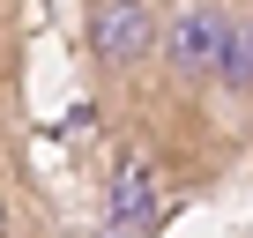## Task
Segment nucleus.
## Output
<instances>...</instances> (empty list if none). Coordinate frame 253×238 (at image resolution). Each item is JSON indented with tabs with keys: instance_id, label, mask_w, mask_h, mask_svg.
Instances as JSON below:
<instances>
[{
	"instance_id": "7ed1b4c3",
	"label": "nucleus",
	"mask_w": 253,
	"mask_h": 238,
	"mask_svg": "<svg viewBox=\"0 0 253 238\" xmlns=\"http://www.w3.org/2000/svg\"><path fill=\"white\" fill-rule=\"evenodd\" d=\"M157 223H164V171L126 149L104 179V231L97 238H149Z\"/></svg>"
},
{
	"instance_id": "39448f33",
	"label": "nucleus",
	"mask_w": 253,
	"mask_h": 238,
	"mask_svg": "<svg viewBox=\"0 0 253 238\" xmlns=\"http://www.w3.org/2000/svg\"><path fill=\"white\" fill-rule=\"evenodd\" d=\"M0 238H23V201H15V179L0 171Z\"/></svg>"
},
{
	"instance_id": "f257e3e1",
	"label": "nucleus",
	"mask_w": 253,
	"mask_h": 238,
	"mask_svg": "<svg viewBox=\"0 0 253 238\" xmlns=\"http://www.w3.org/2000/svg\"><path fill=\"white\" fill-rule=\"evenodd\" d=\"M231 0H186L171 23H157V82L171 97H209L216 89V52H223Z\"/></svg>"
},
{
	"instance_id": "20e7f679",
	"label": "nucleus",
	"mask_w": 253,
	"mask_h": 238,
	"mask_svg": "<svg viewBox=\"0 0 253 238\" xmlns=\"http://www.w3.org/2000/svg\"><path fill=\"white\" fill-rule=\"evenodd\" d=\"M216 97L253 112V8H231L223 23V52H216Z\"/></svg>"
},
{
	"instance_id": "f03ea898",
	"label": "nucleus",
	"mask_w": 253,
	"mask_h": 238,
	"mask_svg": "<svg viewBox=\"0 0 253 238\" xmlns=\"http://www.w3.org/2000/svg\"><path fill=\"white\" fill-rule=\"evenodd\" d=\"M82 52H89V67H97L104 89L142 82L149 60H157V8H149V0H89Z\"/></svg>"
}]
</instances>
